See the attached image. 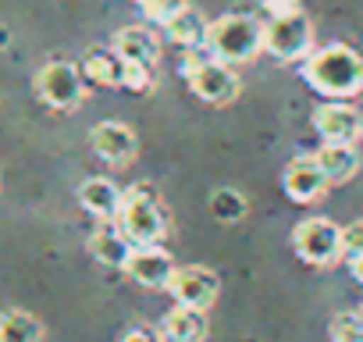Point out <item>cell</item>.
Instances as JSON below:
<instances>
[{"instance_id": "cell-3", "label": "cell", "mask_w": 363, "mask_h": 342, "mask_svg": "<svg viewBox=\"0 0 363 342\" xmlns=\"http://www.w3.org/2000/svg\"><path fill=\"white\" fill-rule=\"evenodd\" d=\"M114 221L132 239V246H160V239L167 236V214L150 186H132L128 193H121V211Z\"/></svg>"}, {"instance_id": "cell-13", "label": "cell", "mask_w": 363, "mask_h": 342, "mask_svg": "<svg viewBox=\"0 0 363 342\" xmlns=\"http://www.w3.org/2000/svg\"><path fill=\"white\" fill-rule=\"evenodd\" d=\"M121 61L128 65H139V68H157L160 61V36L146 26H125L114 33V47H111Z\"/></svg>"}, {"instance_id": "cell-19", "label": "cell", "mask_w": 363, "mask_h": 342, "mask_svg": "<svg viewBox=\"0 0 363 342\" xmlns=\"http://www.w3.org/2000/svg\"><path fill=\"white\" fill-rule=\"evenodd\" d=\"M207 18L196 11V8H182L167 26H164V36L174 43V47H182V50H196V47H207Z\"/></svg>"}, {"instance_id": "cell-18", "label": "cell", "mask_w": 363, "mask_h": 342, "mask_svg": "<svg viewBox=\"0 0 363 342\" xmlns=\"http://www.w3.org/2000/svg\"><path fill=\"white\" fill-rule=\"evenodd\" d=\"M313 160L320 164V171L328 175L331 186L349 182V179L356 175V167H359V153H356L352 143H324V146L313 153Z\"/></svg>"}, {"instance_id": "cell-12", "label": "cell", "mask_w": 363, "mask_h": 342, "mask_svg": "<svg viewBox=\"0 0 363 342\" xmlns=\"http://www.w3.org/2000/svg\"><path fill=\"white\" fill-rule=\"evenodd\" d=\"M281 186H285V193H289L292 204H313L331 182H328V175L320 171V164L313 157H296L285 167Z\"/></svg>"}, {"instance_id": "cell-15", "label": "cell", "mask_w": 363, "mask_h": 342, "mask_svg": "<svg viewBox=\"0 0 363 342\" xmlns=\"http://www.w3.org/2000/svg\"><path fill=\"white\" fill-rule=\"evenodd\" d=\"M207 331H211L207 310H193V307H174L160 321V342H203Z\"/></svg>"}, {"instance_id": "cell-6", "label": "cell", "mask_w": 363, "mask_h": 342, "mask_svg": "<svg viewBox=\"0 0 363 342\" xmlns=\"http://www.w3.org/2000/svg\"><path fill=\"white\" fill-rule=\"evenodd\" d=\"M310 47H313V26L303 11L296 15H285V18H271L264 26V50L274 57V61H303L310 57Z\"/></svg>"}, {"instance_id": "cell-16", "label": "cell", "mask_w": 363, "mask_h": 342, "mask_svg": "<svg viewBox=\"0 0 363 342\" xmlns=\"http://www.w3.org/2000/svg\"><path fill=\"white\" fill-rule=\"evenodd\" d=\"M82 79L96 82V86H107V89H125V75H128V65L114 54V50H86L82 65H79Z\"/></svg>"}, {"instance_id": "cell-24", "label": "cell", "mask_w": 363, "mask_h": 342, "mask_svg": "<svg viewBox=\"0 0 363 342\" xmlns=\"http://www.w3.org/2000/svg\"><path fill=\"white\" fill-rule=\"evenodd\" d=\"M342 257H349V260L363 257V218L342 228Z\"/></svg>"}, {"instance_id": "cell-20", "label": "cell", "mask_w": 363, "mask_h": 342, "mask_svg": "<svg viewBox=\"0 0 363 342\" xmlns=\"http://www.w3.org/2000/svg\"><path fill=\"white\" fill-rule=\"evenodd\" d=\"M0 342H43V324L29 310L0 314Z\"/></svg>"}, {"instance_id": "cell-5", "label": "cell", "mask_w": 363, "mask_h": 342, "mask_svg": "<svg viewBox=\"0 0 363 342\" xmlns=\"http://www.w3.org/2000/svg\"><path fill=\"white\" fill-rule=\"evenodd\" d=\"M292 250L299 260L328 267L342 260V228L331 218H306L292 228Z\"/></svg>"}, {"instance_id": "cell-8", "label": "cell", "mask_w": 363, "mask_h": 342, "mask_svg": "<svg viewBox=\"0 0 363 342\" xmlns=\"http://www.w3.org/2000/svg\"><path fill=\"white\" fill-rule=\"evenodd\" d=\"M167 292L174 296L178 307H193V310H211L218 292H221V278L203 267V264H186V267H174Z\"/></svg>"}, {"instance_id": "cell-17", "label": "cell", "mask_w": 363, "mask_h": 342, "mask_svg": "<svg viewBox=\"0 0 363 342\" xmlns=\"http://www.w3.org/2000/svg\"><path fill=\"white\" fill-rule=\"evenodd\" d=\"M79 204H82L93 218L114 221L118 211H121V189H118L111 179L96 175V179H86V182L79 186Z\"/></svg>"}, {"instance_id": "cell-25", "label": "cell", "mask_w": 363, "mask_h": 342, "mask_svg": "<svg viewBox=\"0 0 363 342\" xmlns=\"http://www.w3.org/2000/svg\"><path fill=\"white\" fill-rule=\"evenodd\" d=\"M260 4H264V11H267L271 18H285V15L303 11V8H299V0H260Z\"/></svg>"}, {"instance_id": "cell-23", "label": "cell", "mask_w": 363, "mask_h": 342, "mask_svg": "<svg viewBox=\"0 0 363 342\" xmlns=\"http://www.w3.org/2000/svg\"><path fill=\"white\" fill-rule=\"evenodd\" d=\"M331 342H363V321H359V314H338L331 321Z\"/></svg>"}, {"instance_id": "cell-7", "label": "cell", "mask_w": 363, "mask_h": 342, "mask_svg": "<svg viewBox=\"0 0 363 342\" xmlns=\"http://www.w3.org/2000/svg\"><path fill=\"white\" fill-rule=\"evenodd\" d=\"M186 79H189V89L207 104H232L239 96V75L225 61L189 57L186 61Z\"/></svg>"}, {"instance_id": "cell-11", "label": "cell", "mask_w": 363, "mask_h": 342, "mask_svg": "<svg viewBox=\"0 0 363 342\" xmlns=\"http://www.w3.org/2000/svg\"><path fill=\"white\" fill-rule=\"evenodd\" d=\"M89 143H93V153L107 164H128L135 160V150H139V139L128 125L121 121H100L93 125L89 132Z\"/></svg>"}, {"instance_id": "cell-22", "label": "cell", "mask_w": 363, "mask_h": 342, "mask_svg": "<svg viewBox=\"0 0 363 342\" xmlns=\"http://www.w3.org/2000/svg\"><path fill=\"white\" fill-rule=\"evenodd\" d=\"M143 4V15H146V22H153V26H167L182 8H186V0H139Z\"/></svg>"}, {"instance_id": "cell-4", "label": "cell", "mask_w": 363, "mask_h": 342, "mask_svg": "<svg viewBox=\"0 0 363 342\" xmlns=\"http://www.w3.org/2000/svg\"><path fill=\"white\" fill-rule=\"evenodd\" d=\"M36 96L54 111H75L86 100V79L72 61H50L36 72Z\"/></svg>"}, {"instance_id": "cell-27", "label": "cell", "mask_w": 363, "mask_h": 342, "mask_svg": "<svg viewBox=\"0 0 363 342\" xmlns=\"http://www.w3.org/2000/svg\"><path fill=\"white\" fill-rule=\"evenodd\" d=\"M349 271H352V278L363 285V257H356V260H349Z\"/></svg>"}, {"instance_id": "cell-1", "label": "cell", "mask_w": 363, "mask_h": 342, "mask_svg": "<svg viewBox=\"0 0 363 342\" xmlns=\"http://www.w3.org/2000/svg\"><path fill=\"white\" fill-rule=\"evenodd\" d=\"M303 79L328 100H349L363 89V57L345 43H328L306 57Z\"/></svg>"}, {"instance_id": "cell-21", "label": "cell", "mask_w": 363, "mask_h": 342, "mask_svg": "<svg viewBox=\"0 0 363 342\" xmlns=\"http://www.w3.org/2000/svg\"><path fill=\"white\" fill-rule=\"evenodd\" d=\"M207 211H211V218H214V221L235 225V221H242V218H246L250 200H246L239 189H214V193H211V200H207Z\"/></svg>"}, {"instance_id": "cell-26", "label": "cell", "mask_w": 363, "mask_h": 342, "mask_svg": "<svg viewBox=\"0 0 363 342\" xmlns=\"http://www.w3.org/2000/svg\"><path fill=\"white\" fill-rule=\"evenodd\" d=\"M121 342H160V331H150V328L135 324V328H128V331L121 335Z\"/></svg>"}, {"instance_id": "cell-9", "label": "cell", "mask_w": 363, "mask_h": 342, "mask_svg": "<svg viewBox=\"0 0 363 342\" xmlns=\"http://www.w3.org/2000/svg\"><path fill=\"white\" fill-rule=\"evenodd\" d=\"M313 128L324 143H352L363 136V118L345 100H328L313 111Z\"/></svg>"}, {"instance_id": "cell-28", "label": "cell", "mask_w": 363, "mask_h": 342, "mask_svg": "<svg viewBox=\"0 0 363 342\" xmlns=\"http://www.w3.org/2000/svg\"><path fill=\"white\" fill-rule=\"evenodd\" d=\"M356 314H359V321H363V303H359V310H356Z\"/></svg>"}, {"instance_id": "cell-14", "label": "cell", "mask_w": 363, "mask_h": 342, "mask_svg": "<svg viewBox=\"0 0 363 342\" xmlns=\"http://www.w3.org/2000/svg\"><path fill=\"white\" fill-rule=\"evenodd\" d=\"M132 250H135V246H132V239L121 232L118 221H100V228L89 236V253H93L100 264H107V267H121V271H125Z\"/></svg>"}, {"instance_id": "cell-10", "label": "cell", "mask_w": 363, "mask_h": 342, "mask_svg": "<svg viewBox=\"0 0 363 342\" xmlns=\"http://www.w3.org/2000/svg\"><path fill=\"white\" fill-rule=\"evenodd\" d=\"M125 271L143 289H167L171 275H174V257L164 246H135L128 264H125Z\"/></svg>"}, {"instance_id": "cell-2", "label": "cell", "mask_w": 363, "mask_h": 342, "mask_svg": "<svg viewBox=\"0 0 363 342\" xmlns=\"http://www.w3.org/2000/svg\"><path fill=\"white\" fill-rule=\"evenodd\" d=\"M207 50L225 65L253 61L264 50V26L253 15H221L207 26Z\"/></svg>"}]
</instances>
